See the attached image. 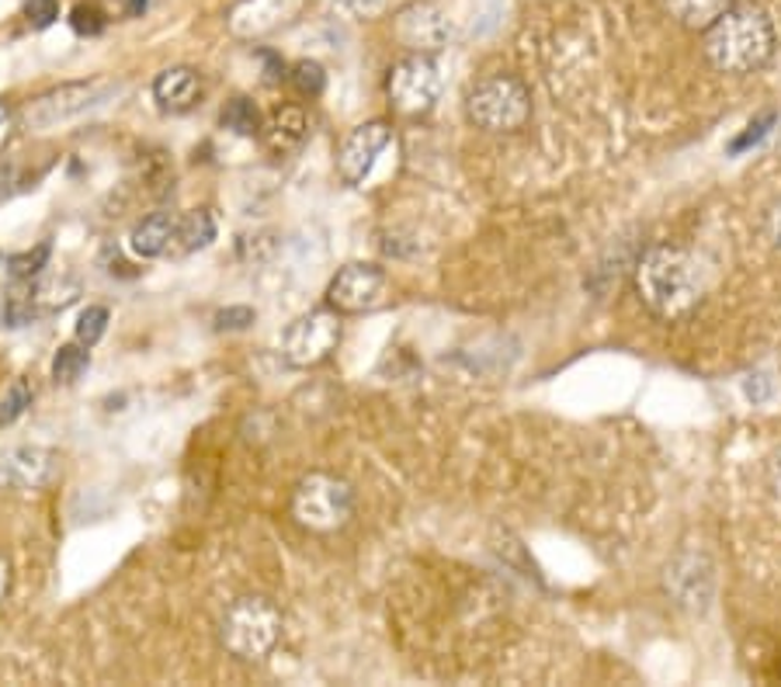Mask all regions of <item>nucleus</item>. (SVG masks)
I'll return each mask as SVG.
<instances>
[{
	"instance_id": "obj_1",
	"label": "nucleus",
	"mask_w": 781,
	"mask_h": 687,
	"mask_svg": "<svg viewBox=\"0 0 781 687\" xmlns=\"http://www.w3.org/2000/svg\"><path fill=\"white\" fill-rule=\"evenodd\" d=\"M632 285H636L643 306L660 320H681L705 299V271L681 247L646 250L636 264Z\"/></svg>"
},
{
	"instance_id": "obj_2",
	"label": "nucleus",
	"mask_w": 781,
	"mask_h": 687,
	"mask_svg": "<svg viewBox=\"0 0 781 687\" xmlns=\"http://www.w3.org/2000/svg\"><path fill=\"white\" fill-rule=\"evenodd\" d=\"M705 59L720 73H754L765 67L774 53V25L771 18L754 8L740 4L729 8L723 18H715L705 28Z\"/></svg>"
},
{
	"instance_id": "obj_3",
	"label": "nucleus",
	"mask_w": 781,
	"mask_h": 687,
	"mask_svg": "<svg viewBox=\"0 0 781 687\" xmlns=\"http://www.w3.org/2000/svg\"><path fill=\"white\" fill-rule=\"evenodd\" d=\"M354 514V490L341 476L330 472H309L292 490V517L306 531L330 535L341 531Z\"/></svg>"
},
{
	"instance_id": "obj_4",
	"label": "nucleus",
	"mask_w": 781,
	"mask_h": 687,
	"mask_svg": "<svg viewBox=\"0 0 781 687\" xmlns=\"http://www.w3.org/2000/svg\"><path fill=\"white\" fill-rule=\"evenodd\" d=\"M219 639L240 660H264L282 639V611L268 597H240L226 608Z\"/></svg>"
},
{
	"instance_id": "obj_5",
	"label": "nucleus",
	"mask_w": 781,
	"mask_h": 687,
	"mask_svg": "<svg viewBox=\"0 0 781 687\" xmlns=\"http://www.w3.org/2000/svg\"><path fill=\"white\" fill-rule=\"evenodd\" d=\"M466 115L483 133H514L532 115V94L518 77H487L469 91Z\"/></svg>"
},
{
	"instance_id": "obj_6",
	"label": "nucleus",
	"mask_w": 781,
	"mask_h": 687,
	"mask_svg": "<svg viewBox=\"0 0 781 687\" xmlns=\"http://www.w3.org/2000/svg\"><path fill=\"white\" fill-rule=\"evenodd\" d=\"M445 80H441V70L431 53H410L396 62L386 77V94L389 104L399 115H425L431 112Z\"/></svg>"
},
{
	"instance_id": "obj_7",
	"label": "nucleus",
	"mask_w": 781,
	"mask_h": 687,
	"mask_svg": "<svg viewBox=\"0 0 781 687\" xmlns=\"http://www.w3.org/2000/svg\"><path fill=\"white\" fill-rule=\"evenodd\" d=\"M341 344V312L337 309H313L285 330V362L292 368H316L324 365Z\"/></svg>"
},
{
	"instance_id": "obj_8",
	"label": "nucleus",
	"mask_w": 781,
	"mask_h": 687,
	"mask_svg": "<svg viewBox=\"0 0 781 687\" xmlns=\"http://www.w3.org/2000/svg\"><path fill=\"white\" fill-rule=\"evenodd\" d=\"M109 88L98 80H80V83H63L56 91H46L42 98H35L25 108V129L32 133H49L56 125L70 122L77 115H83L88 108L104 101Z\"/></svg>"
},
{
	"instance_id": "obj_9",
	"label": "nucleus",
	"mask_w": 781,
	"mask_h": 687,
	"mask_svg": "<svg viewBox=\"0 0 781 687\" xmlns=\"http://www.w3.org/2000/svg\"><path fill=\"white\" fill-rule=\"evenodd\" d=\"M386 299V271L375 264H348L333 275L327 288L330 309L354 317V312H369Z\"/></svg>"
},
{
	"instance_id": "obj_10",
	"label": "nucleus",
	"mask_w": 781,
	"mask_h": 687,
	"mask_svg": "<svg viewBox=\"0 0 781 687\" xmlns=\"http://www.w3.org/2000/svg\"><path fill=\"white\" fill-rule=\"evenodd\" d=\"M63 469V458L42 445H18L0 455V490H42L49 486Z\"/></svg>"
},
{
	"instance_id": "obj_11",
	"label": "nucleus",
	"mask_w": 781,
	"mask_h": 687,
	"mask_svg": "<svg viewBox=\"0 0 781 687\" xmlns=\"http://www.w3.org/2000/svg\"><path fill=\"white\" fill-rule=\"evenodd\" d=\"M303 8L306 0H237L226 14V25L237 38H264L292 25Z\"/></svg>"
},
{
	"instance_id": "obj_12",
	"label": "nucleus",
	"mask_w": 781,
	"mask_h": 687,
	"mask_svg": "<svg viewBox=\"0 0 781 687\" xmlns=\"http://www.w3.org/2000/svg\"><path fill=\"white\" fill-rule=\"evenodd\" d=\"M389 139H393L389 122H383V118L362 122L358 129H351V136L341 146V153H337V174H341L348 184H362L372 174L378 153L389 146Z\"/></svg>"
},
{
	"instance_id": "obj_13",
	"label": "nucleus",
	"mask_w": 781,
	"mask_h": 687,
	"mask_svg": "<svg viewBox=\"0 0 781 687\" xmlns=\"http://www.w3.org/2000/svg\"><path fill=\"white\" fill-rule=\"evenodd\" d=\"M396 38L404 42L410 53H438L449 46L452 38V25L449 18L441 14L428 0H417V4H407L396 14Z\"/></svg>"
},
{
	"instance_id": "obj_14",
	"label": "nucleus",
	"mask_w": 781,
	"mask_h": 687,
	"mask_svg": "<svg viewBox=\"0 0 781 687\" xmlns=\"http://www.w3.org/2000/svg\"><path fill=\"white\" fill-rule=\"evenodd\" d=\"M21 291H25L32 317H49V312H63L67 306H73L83 288L73 275H46L21 282Z\"/></svg>"
},
{
	"instance_id": "obj_15",
	"label": "nucleus",
	"mask_w": 781,
	"mask_h": 687,
	"mask_svg": "<svg viewBox=\"0 0 781 687\" xmlns=\"http://www.w3.org/2000/svg\"><path fill=\"white\" fill-rule=\"evenodd\" d=\"M306 133H309V122H306L303 108H295V104H285V108H279L268 118V125H261L264 150L271 157L295 153L306 142Z\"/></svg>"
},
{
	"instance_id": "obj_16",
	"label": "nucleus",
	"mask_w": 781,
	"mask_h": 687,
	"mask_svg": "<svg viewBox=\"0 0 781 687\" xmlns=\"http://www.w3.org/2000/svg\"><path fill=\"white\" fill-rule=\"evenodd\" d=\"M154 98L167 112H188L202 98V80L192 67H171L154 80Z\"/></svg>"
},
{
	"instance_id": "obj_17",
	"label": "nucleus",
	"mask_w": 781,
	"mask_h": 687,
	"mask_svg": "<svg viewBox=\"0 0 781 687\" xmlns=\"http://www.w3.org/2000/svg\"><path fill=\"white\" fill-rule=\"evenodd\" d=\"M174 226L178 219L171 213H154L146 216L143 222H136L133 237H129V250L143 261H154V257H163L167 250H171V240H174Z\"/></svg>"
},
{
	"instance_id": "obj_18",
	"label": "nucleus",
	"mask_w": 781,
	"mask_h": 687,
	"mask_svg": "<svg viewBox=\"0 0 781 687\" xmlns=\"http://www.w3.org/2000/svg\"><path fill=\"white\" fill-rule=\"evenodd\" d=\"M213 240H216V219H213V213H205V208H195V213H188V216L174 226L171 250H174L178 257H184V254H195V250H205Z\"/></svg>"
},
{
	"instance_id": "obj_19",
	"label": "nucleus",
	"mask_w": 781,
	"mask_h": 687,
	"mask_svg": "<svg viewBox=\"0 0 781 687\" xmlns=\"http://www.w3.org/2000/svg\"><path fill=\"white\" fill-rule=\"evenodd\" d=\"M660 4L678 25L705 32L715 18H723L733 8V0H660Z\"/></svg>"
},
{
	"instance_id": "obj_20",
	"label": "nucleus",
	"mask_w": 781,
	"mask_h": 687,
	"mask_svg": "<svg viewBox=\"0 0 781 687\" xmlns=\"http://www.w3.org/2000/svg\"><path fill=\"white\" fill-rule=\"evenodd\" d=\"M219 118H223V129L237 133V136H258L261 133V112L250 98L226 101V108H223Z\"/></svg>"
},
{
	"instance_id": "obj_21",
	"label": "nucleus",
	"mask_w": 781,
	"mask_h": 687,
	"mask_svg": "<svg viewBox=\"0 0 781 687\" xmlns=\"http://www.w3.org/2000/svg\"><path fill=\"white\" fill-rule=\"evenodd\" d=\"M88 365H91V351H88V344H63L59 351H56V358H53V379L56 382H63V386H70V382H77L83 371H88Z\"/></svg>"
},
{
	"instance_id": "obj_22",
	"label": "nucleus",
	"mask_w": 781,
	"mask_h": 687,
	"mask_svg": "<svg viewBox=\"0 0 781 687\" xmlns=\"http://www.w3.org/2000/svg\"><path fill=\"white\" fill-rule=\"evenodd\" d=\"M49 243H38L35 250H25V254H14L11 261H8V271H11V278L14 282H32V278H38L42 275V267L49 264Z\"/></svg>"
},
{
	"instance_id": "obj_23",
	"label": "nucleus",
	"mask_w": 781,
	"mask_h": 687,
	"mask_svg": "<svg viewBox=\"0 0 781 687\" xmlns=\"http://www.w3.org/2000/svg\"><path fill=\"white\" fill-rule=\"evenodd\" d=\"M32 386H29V379H14L11 382V389L0 396V427H8V424H14L21 413H25L29 407H32Z\"/></svg>"
},
{
	"instance_id": "obj_24",
	"label": "nucleus",
	"mask_w": 781,
	"mask_h": 687,
	"mask_svg": "<svg viewBox=\"0 0 781 687\" xmlns=\"http://www.w3.org/2000/svg\"><path fill=\"white\" fill-rule=\"evenodd\" d=\"M288 80H292V88L299 91V94H306V98L324 94V88H327V73H324V67H320V62H313V59L295 62L292 73H288Z\"/></svg>"
},
{
	"instance_id": "obj_25",
	"label": "nucleus",
	"mask_w": 781,
	"mask_h": 687,
	"mask_svg": "<svg viewBox=\"0 0 781 687\" xmlns=\"http://www.w3.org/2000/svg\"><path fill=\"white\" fill-rule=\"evenodd\" d=\"M109 320L112 317H109V309H104V306H88L77 317V341L94 347L104 337V330H109Z\"/></svg>"
},
{
	"instance_id": "obj_26",
	"label": "nucleus",
	"mask_w": 781,
	"mask_h": 687,
	"mask_svg": "<svg viewBox=\"0 0 781 687\" xmlns=\"http://www.w3.org/2000/svg\"><path fill=\"white\" fill-rule=\"evenodd\" d=\"M70 25H73L77 35H101L109 21H104L101 8H94V4H80V8H73V14H70Z\"/></svg>"
},
{
	"instance_id": "obj_27",
	"label": "nucleus",
	"mask_w": 781,
	"mask_h": 687,
	"mask_svg": "<svg viewBox=\"0 0 781 687\" xmlns=\"http://www.w3.org/2000/svg\"><path fill=\"white\" fill-rule=\"evenodd\" d=\"M327 8L333 14H348V18H372L386 8V0H327Z\"/></svg>"
},
{
	"instance_id": "obj_28",
	"label": "nucleus",
	"mask_w": 781,
	"mask_h": 687,
	"mask_svg": "<svg viewBox=\"0 0 781 687\" xmlns=\"http://www.w3.org/2000/svg\"><path fill=\"white\" fill-rule=\"evenodd\" d=\"M25 18H29V25L32 28H49L53 21L59 18V0H29L25 4Z\"/></svg>"
},
{
	"instance_id": "obj_29",
	"label": "nucleus",
	"mask_w": 781,
	"mask_h": 687,
	"mask_svg": "<svg viewBox=\"0 0 781 687\" xmlns=\"http://www.w3.org/2000/svg\"><path fill=\"white\" fill-rule=\"evenodd\" d=\"M250 323H254V309H247V306H229V309L216 312L219 330H247Z\"/></svg>"
},
{
	"instance_id": "obj_30",
	"label": "nucleus",
	"mask_w": 781,
	"mask_h": 687,
	"mask_svg": "<svg viewBox=\"0 0 781 687\" xmlns=\"http://www.w3.org/2000/svg\"><path fill=\"white\" fill-rule=\"evenodd\" d=\"M771 122H774V115H771V112H768V115H761V118H757V122H750V125H747V133H744L740 139H736V142H733V153H740V150H747V146H750V142H757V139H761V136L768 133V125H771Z\"/></svg>"
},
{
	"instance_id": "obj_31",
	"label": "nucleus",
	"mask_w": 781,
	"mask_h": 687,
	"mask_svg": "<svg viewBox=\"0 0 781 687\" xmlns=\"http://www.w3.org/2000/svg\"><path fill=\"white\" fill-rule=\"evenodd\" d=\"M765 233H768V243H771L774 254H781V202H774V205L768 208Z\"/></svg>"
},
{
	"instance_id": "obj_32",
	"label": "nucleus",
	"mask_w": 781,
	"mask_h": 687,
	"mask_svg": "<svg viewBox=\"0 0 781 687\" xmlns=\"http://www.w3.org/2000/svg\"><path fill=\"white\" fill-rule=\"evenodd\" d=\"M768 486L774 496H781V448L771 455V462H768Z\"/></svg>"
},
{
	"instance_id": "obj_33",
	"label": "nucleus",
	"mask_w": 781,
	"mask_h": 687,
	"mask_svg": "<svg viewBox=\"0 0 781 687\" xmlns=\"http://www.w3.org/2000/svg\"><path fill=\"white\" fill-rule=\"evenodd\" d=\"M8 591H11V562L0 556V600L8 597Z\"/></svg>"
},
{
	"instance_id": "obj_34",
	"label": "nucleus",
	"mask_w": 781,
	"mask_h": 687,
	"mask_svg": "<svg viewBox=\"0 0 781 687\" xmlns=\"http://www.w3.org/2000/svg\"><path fill=\"white\" fill-rule=\"evenodd\" d=\"M146 4H150V0H129V14H143Z\"/></svg>"
},
{
	"instance_id": "obj_35",
	"label": "nucleus",
	"mask_w": 781,
	"mask_h": 687,
	"mask_svg": "<svg viewBox=\"0 0 781 687\" xmlns=\"http://www.w3.org/2000/svg\"><path fill=\"white\" fill-rule=\"evenodd\" d=\"M8 122V104H0V125Z\"/></svg>"
}]
</instances>
